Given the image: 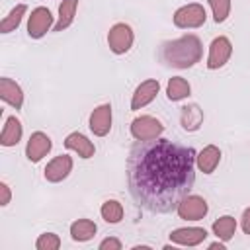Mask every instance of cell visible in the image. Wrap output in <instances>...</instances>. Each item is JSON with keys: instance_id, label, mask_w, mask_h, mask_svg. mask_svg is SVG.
Here are the masks:
<instances>
[{"instance_id": "1", "label": "cell", "mask_w": 250, "mask_h": 250, "mask_svg": "<svg viewBox=\"0 0 250 250\" xmlns=\"http://www.w3.org/2000/svg\"><path fill=\"white\" fill-rule=\"evenodd\" d=\"M133 199L152 213H170L191 191L195 150L168 139L139 141L127 160Z\"/></svg>"}, {"instance_id": "2", "label": "cell", "mask_w": 250, "mask_h": 250, "mask_svg": "<svg viewBox=\"0 0 250 250\" xmlns=\"http://www.w3.org/2000/svg\"><path fill=\"white\" fill-rule=\"evenodd\" d=\"M203 57V45L197 35L188 33L162 45V59L174 68H189Z\"/></svg>"}, {"instance_id": "3", "label": "cell", "mask_w": 250, "mask_h": 250, "mask_svg": "<svg viewBox=\"0 0 250 250\" xmlns=\"http://www.w3.org/2000/svg\"><path fill=\"white\" fill-rule=\"evenodd\" d=\"M174 25L180 27V29H195V27H201L207 20V12L201 4L197 2H191V4H186V6H180L174 16Z\"/></svg>"}, {"instance_id": "4", "label": "cell", "mask_w": 250, "mask_h": 250, "mask_svg": "<svg viewBox=\"0 0 250 250\" xmlns=\"http://www.w3.org/2000/svg\"><path fill=\"white\" fill-rule=\"evenodd\" d=\"M133 41H135V33L129 23L123 21L113 23L107 31V45L115 55H125L133 47Z\"/></svg>"}, {"instance_id": "5", "label": "cell", "mask_w": 250, "mask_h": 250, "mask_svg": "<svg viewBox=\"0 0 250 250\" xmlns=\"http://www.w3.org/2000/svg\"><path fill=\"white\" fill-rule=\"evenodd\" d=\"M164 133V125L160 119L152 115H139L131 121V135L135 141H152Z\"/></svg>"}, {"instance_id": "6", "label": "cell", "mask_w": 250, "mask_h": 250, "mask_svg": "<svg viewBox=\"0 0 250 250\" xmlns=\"http://www.w3.org/2000/svg\"><path fill=\"white\" fill-rule=\"evenodd\" d=\"M209 211V205L207 201L201 197V195H195V193H188L176 207V213L180 219L184 221H201Z\"/></svg>"}, {"instance_id": "7", "label": "cell", "mask_w": 250, "mask_h": 250, "mask_svg": "<svg viewBox=\"0 0 250 250\" xmlns=\"http://www.w3.org/2000/svg\"><path fill=\"white\" fill-rule=\"evenodd\" d=\"M232 55V43L229 37L225 35H219L211 41L209 45V55H207V68L209 70H217L221 66H225L229 62Z\"/></svg>"}, {"instance_id": "8", "label": "cell", "mask_w": 250, "mask_h": 250, "mask_svg": "<svg viewBox=\"0 0 250 250\" xmlns=\"http://www.w3.org/2000/svg\"><path fill=\"white\" fill-rule=\"evenodd\" d=\"M53 25V14L45 6H37L31 10L29 20H27V35L31 39H41Z\"/></svg>"}, {"instance_id": "9", "label": "cell", "mask_w": 250, "mask_h": 250, "mask_svg": "<svg viewBox=\"0 0 250 250\" xmlns=\"http://www.w3.org/2000/svg\"><path fill=\"white\" fill-rule=\"evenodd\" d=\"M53 148V141L47 133L43 131H35L29 135V141L25 145V156L29 162H39L43 156L49 154V150Z\"/></svg>"}, {"instance_id": "10", "label": "cell", "mask_w": 250, "mask_h": 250, "mask_svg": "<svg viewBox=\"0 0 250 250\" xmlns=\"http://www.w3.org/2000/svg\"><path fill=\"white\" fill-rule=\"evenodd\" d=\"M158 90H160V84H158L156 78H148V80L141 82V84L135 88V92H133V98H131V109L137 111V109L148 105V104L156 98Z\"/></svg>"}, {"instance_id": "11", "label": "cell", "mask_w": 250, "mask_h": 250, "mask_svg": "<svg viewBox=\"0 0 250 250\" xmlns=\"http://www.w3.org/2000/svg\"><path fill=\"white\" fill-rule=\"evenodd\" d=\"M72 172V158L68 154H59L55 156L43 170L45 174V180L51 182V184H57V182H62L68 174Z\"/></svg>"}, {"instance_id": "12", "label": "cell", "mask_w": 250, "mask_h": 250, "mask_svg": "<svg viewBox=\"0 0 250 250\" xmlns=\"http://www.w3.org/2000/svg\"><path fill=\"white\" fill-rule=\"evenodd\" d=\"M207 238V230L201 227H182L170 232V240L180 246H199Z\"/></svg>"}, {"instance_id": "13", "label": "cell", "mask_w": 250, "mask_h": 250, "mask_svg": "<svg viewBox=\"0 0 250 250\" xmlns=\"http://www.w3.org/2000/svg\"><path fill=\"white\" fill-rule=\"evenodd\" d=\"M90 131L96 137H105L111 129V105L102 104L90 113Z\"/></svg>"}, {"instance_id": "14", "label": "cell", "mask_w": 250, "mask_h": 250, "mask_svg": "<svg viewBox=\"0 0 250 250\" xmlns=\"http://www.w3.org/2000/svg\"><path fill=\"white\" fill-rule=\"evenodd\" d=\"M219 162H221V150L215 145H207L195 154V166L203 174H213Z\"/></svg>"}, {"instance_id": "15", "label": "cell", "mask_w": 250, "mask_h": 250, "mask_svg": "<svg viewBox=\"0 0 250 250\" xmlns=\"http://www.w3.org/2000/svg\"><path fill=\"white\" fill-rule=\"evenodd\" d=\"M0 98H2V102H6L8 105H12L16 109H21V105H23V92H21L20 84L8 76L0 78Z\"/></svg>"}, {"instance_id": "16", "label": "cell", "mask_w": 250, "mask_h": 250, "mask_svg": "<svg viewBox=\"0 0 250 250\" xmlns=\"http://www.w3.org/2000/svg\"><path fill=\"white\" fill-rule=\"evenodd\" d=\"M64 146H66L68 150H74L80 158H92V156L96 154V146H94V143H92L86 135H82V133H78V131L66 135V139H64Z\"/></svg>"}, {"instance_id": "17", "label": "cell", "mask_w": 250, "mask_h": 250, "mask_svg": "<svg viewBox=\"0 0 250 250\" xmlns=\"http://www.w3.org/2000/svg\"><path fill=\"white\" fill-rule=\"evenodd\" d=\"M23 135V127L20 123V119L16 115H10L4 123V129L0 133V145L2 146H16L21 141Z\"/></svg>"}, {"instance_id": "18", "label": "cell", "mask_w": 250, "mask_h": 250, "mask_svg": "<svg viewBox=\"0 0 250 250\" xmlns=\"http://www.w3.org/2000/svg\"><path fill=\"white\" fill-rule=\"evenodd\" d=\"M180 123L186 131H197L203 123V111L197 104H188L180 109Z\"/></svg>"}, {"instance_id": "19", "label": "cell", "mask_w": 250, "mask_h": 250, "mask_svg": "<svg viewBox=\"0 0 250 250\" xmlns=\"http://www.w3.org/2000/svg\"><path fill=\"white\" fill-rule=\"evenodd\" d=\"M191 94V86L186 78L182 76H172L166 84V96L170 102H180V100H186L188 96Z\"/></svg>"}, {"instance_id": "20", "label": "cell", "mask_w": 250, "mask_h": 250, "mask_svg": "<svg viewBox=\"0 0 250 250\" xmlns=\"http://www.w3.org/2000/svg\"><path fill=\"white\" fill-rule=\"evenodd\" d=\"M96 230H98V227H96V223L90 221V219H76V221L70 225V236H72V240H76V242H86V240L94 238Z\"/></svg>"}, {"instance_id": "21", "label": "cell", "mask_w": 250, "mask_h": 250, "mask_svg": "<svg viewBox=\"0 0 250 250\" xmlns=\"http://www.w3.org/2000/svg\"><path fill=\"white\" fill-rule=\"evenodd\" d=\"M211 229H213V234H215L219 240L229 242V240L234 236V232H236V219L230 217V215H223V217H219V219L213 223Z\"/></svg>"}, {"instance_id": "22", "label": "cell", "mask_w": 250, "mask_h": 250, "mask_svg": "<svg viewBox=\"0 0 250 250\" xmlns=\"http://www.w3.org/2000/svg\"><path fill=\"white\" fill-rule=\"evenodd\" d=\"M76 8H78V0H62L59 6V20L55 23V31H64L76 16Z\"/></svg>"}, {"instance_id": "23", "label": "cell", "mask_w": 250, "mask_h": 250, "mask_svg": "<svg viewBox=\"0 0 250 250\" xmlns=\"http://www.w3.org/2000/svg\"><path fill=\"white\" fill-rule=\"evenodd\" d=\"M25 12H27V6H25V4L14 6V8L10 10V14L2 20V23H0V33H10V31H14V29L21 23Z\"/></svg>"}, {"instance_id": "24", "label": "cell", "mask_w": 250, "mask_h": 250, "mask_svg": "<svg viewBox=\"0 0 250 250\" xmlns=\"http://www.w3.org/2000/svg\"><path fill=\"white\" fill-rule=\"evenodd\" d=\"M100 213H102V219L105 223L115 225V223H119L123 219V213L125 211H123V205L117 199H105L102 203V207H100Z\"/></svg>"}, {"instance_id": "25", "label": "cell", "mask_w": 250, "mask_h": 250, "mask_svg": "<svg viewBox=\"0 0 250 250\" xmlns=\"http://www.w3.org/2000/svg\"><path fill=\"white\" fill-rule=\"evenodd\" d=\"M213 10V20L217 23H223L230 14V0H207Z\"/></svg>"}, {"instance_id": "26", "label": "cell", "mask_w": 250, "mask_h": 250, "mask_svg": "<svg viewBox=\"0 0 250 250\" xmlns=\"http://www.w3.org/2000/svg\"><path fill=\"white\" fill-rule=\"evenodd\" d=\"M35 248L37 250H59L61 248V238L55 232H43L35 240Z\"/></svg>"}, {"instance_id": "27", "label": "cell", "mask_w": 250, "mask_h": 250, "mask_svg": "<svg viewBox=\"0 0 250 250\" xmlns=\"http://www.w3.org/2000/svg\"><path fill=\"white\" fill-rule=\"evenodd\" d=\"M121 240H117V238H113V236H107V238H104L102 242H100V250H121Z\"/></svg>"}, {"instance_id": "28", "label": "cell", "mask_w": 250, "mask_h": 250, "mask_svg": "<svg viewBox=\"0 0 250 250\" xmlns=\"http://www.w3.org/2000/svg\"><path fill=\"white\" fill-rule=\"evenodd\" d=\"M12 199V191H10V186L6 182H0V205L6 207Z\"/></svg>"}, {"instance_id": "29", "label": "cell", "mask_w": 250, "mask_h": 250, "mask_svg": "<svg viewBox=\"0 0 250 250\" xmlns=\"http://www.w3.org/2000/svg\"><path fill=\"white\" fill-rule=\"evenodd\" d=\"M240 227L244 230V234H250V207H246L242 211V217H240Z\"/></svg>"}, {"instance_id": "30", "label": "cell", "mask_w": 250, "mask_h": 250, "mask_svg": "<svg viewBox=\"0 0 250 250\" xmlns=\"http://www.w3.org/2000/svg\"><path fill=\"white\" fill-rule=\"evenodd\" d=\"M209 248H211V250H215V248L225 250V242H223V240H219V242H211V244H209Z\"/></svg>"}]
</instances>
